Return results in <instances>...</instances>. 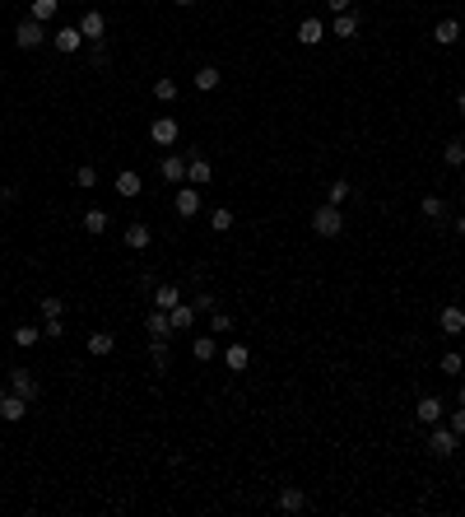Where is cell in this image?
Wrapping results in <instances>:
<instances>
[{"mask_svg":"<svg viewBox=\"0 0 465 517\" xmlns=\"http://www.w3.org/2000/svg\"><path fill=\"white\" fill-rule=\"evenodd\" d=\"M354 33H358V14H354V10L335 14V23H331V37H354Z\"/></svg>","mask_w":465,"mask_h":517,"instance_id":"obj_24","label":"cell"},{"mask_svg":"<svg viewBox=\"0 0 465 517\" xmlns=\"http://www.w3.org/2000/svg\"><path fill=\"white\" fill-rule=\"evenodd\" d=\"M302 508H307V489L284 484V489H279V513H302Z\"/></svg>","mask_w":465,"mask_h":517,"instance_id":"obj_13","label":"cell"},{"mask_svg":"<svg viewBox=\"0 0 465 517\" xmlns=\"http://www.w3.org/2000/svg\"><path fill=\"white\" fill-rule=\"evenodd\" d=\"M419 210H423V219H442V214H447V201H442V196H423Z\"/></svg>","mask_w":465,"mask_h":517,"instance_id":"obj_34","label":"cell"},{"mask_svg":"<svg viewBox=\"0 0 465 517\" xmlns=\"http://www.w3.org/2000/svg\"><path fill=\"white\" fill-rule=\"evenodd\" d=\"M167 317H172V331H191V326H196V303H187V298H182Z\"/></svg>","mask_w":465,"mask_h":517,"instance_id":"obj_22","label":"cell"},{"mask_svg":"<svg viewBox=\"0 0 465 517\" xmlns=\"http://www.w3.org/2000/svg\"><path fill=\"white\" fill-rule=\"evenodd\" d=\"M437 326H442V331H447V336H461V331H465V313H461V308H442V313H437Z\"/></svg>","mask_w":465,"mask_h":517,"instance_id":"obj_21","label":"cell"},{"mask_svg":"<svg viewBox=\"0 0 465 517\" xmlns=\"http://www.w3.org/2000/svg\"><path fill=\"white\" fill-rule=\"evenodd\" d=\"M37 313L42 317H61L66 313V298H52V294H47V298H37Z\"/></svg>","mask_w":465,"mask_h":517,"instance_id":"obj_37","label":"cell"},{"mask_svg":"<svg viewBox=\"0 0 465 517\" xmlns=\"http://www.w3.org/2000/svg\"><path fill=\"white\" fill-rule=\"evenodd\" d=\"M177 135H182L177 117H154V122H149V140H154L158 149H172V145H177Z\"/></svg>","mask_w":465,"mask_h":517,"instance_id":"obj_4","label":"cell"},{"mask_svg":"<svg viewBox=\"0 0 465 517\" xmlns=\"http://www.w3.org/2000/svg\"><path fill=\"white\" fill-rule=\"evenodd\" d=\"M210 178H214V163H210V158H200V154H191L187 158V182H191V187H210Z\"/></svg>","mask_w":465,"mask_h":517,"instance_id":"obj_9","label":"cell"},{"mask_svg":"<svg viewBox=\"0 0 465 517\" xmlns=\"http://www.w3.org/2000/svg\"><path fill=\"white\" fill-rule=\"evenodd\" d=\"M154 98L158 103H177V79H172V75H158L154 79Z\"/></svg>","mask_w":465,"mask_h":517,"instance_id":"obj_27","label":"cell"},{"mask_svg":"<svg viewBox=\"0 0 465 517\" xmlns=\"http://www.w3.org/2000/svg\"><path fill=\"white\" fill-rule=\"evenodd\" d=\"M107 224H112V219H107V210H84V233H93V238H98V233H107Z\"/></svg>","mask_w":465,"mask_h":517,"instance_id":"obj_28","label":"cell"},{"mask_svg":"<svg viewBox=\"0 0 465 517\" xmlns=\"http://www.w3.org/2000/svg\"><path fill=\"white\" fill-rule=\"evenodd\" d=\"M447 424H452L456 434H461V438H465V405H461V410H452V415H447Z\"/></svg>","mask_w":465,"mask_h":517,"instance_id":"obj_42","label":"cell"},{"mask_svg":"<svg viewBox=\"0 0 465 517\" xmlns=\"http://www.w3.org/2000/svg\"><path fill=\"white\" fill-rule=\"evenodd\" d=\"M149 359H154L158 373H167V364H172V354H167V340H149Z\"/></svg>","mask_w":465,"mask_h":517,"instance_id":"obj_30","label":"cell"},{"mask_svg":"<svg viewBox=\"0 0 465 517\" xmlns=\"http://www.w3.org/2000/svg\"><path fill=\"white\" fill-rule=\"evenodd\" d=\"M419 424L423 429H432V424H442V415H447V405H442V396H419Z\"/></svg>","mask_w":465,"mask_h":517,"instance_id":"obj_8","label":"cell"},{"mask_svg":"<svg viewBox=\"0 0 465 517\" xmlns=\"http://www.w3.org/2000/svg\"><path fill=\"white\" fill-rule=\"evenodd\" d=\"M200 205H205V201H200V187H191V182H187V187H177V196H172V210H177L182 219H196Z\"/></svg>","mask_w":465,"mask_h":517,"instance_id":"obj_5","label":"cell"},{"mask_svg":"<svg viewBox=\"0 0 465 517\" xmlns=\"http://www.w3.org/2000/svg\"><path fill=\"white\" fill-rule=\"evenodd\" d=\"M456 448H461V434H456L452 424H432V434H428V452L432 457H452Z\"/></svg>","mask_w":465,"mask_h":517,"instance_id":"obj_3","label":"cell"},{"mask_svg":"<svg viewBox=\"0 0 465 517\" xmlns=\"http://www.w3.org/2000/svg\"><path fill=\"white\" fill-rule=\"evenodd\" d=\"M117 192H122L126 201H135V196L144 192V182H140V173H135V168H122V173H117Z\"/></svg>","mask_w":465,"mask_h":517,"instance_id":"obj_20","label":"cell"},{"mask_svg":"<svg viewBox=\"0 0 465 517\" xmlns=\"http://www.w3.org/2000/svg\"><path fill=\"white\" fill-rule=\"evenodd\" d=\"M191 303H196V313H214V308H219V298H214V294H196Z\"/></svg>","mask_w":465,"mask_h":517,"instance_id":"obj_40","label":"cell"},{"mask_svg":"<svg viewBox=\"0 0 465 517\" xmlns=\"http://www.w3.org/2000/svg\"><path fill=\"white\" fill-rule=\"evenodd\" d=\"M28 405H33V401H23L19 392H10V396H5V405H0V419H10V424H19V419L28 415Z\"/></svg>","mask_w":465,"mask_h":517,"instance_id":"obj_17","label":"cell"},{"mask_svg":"<svg viewBox=\"0 0 465 517\" xmlns=\"http://www.w3.org/2000/svg\"><path fill=\"white\" fill-rule=\"evenodd\" d=\"M210 228H214V233H232V210H228V205L210 210Z\"/></svg>","mask_w":465,"mask_h":517,"instance_id":"obj_31","label":"cell"},{"mask_svg":"<svg viewBox=\"0 0 465 517\" xmlns=\"http://www.w3.org/2000/svg\"><path fill=\"white\" fill-rule=\"evenodd\" d=\"M461 368H465V359L456 354V349H447V354H442V373H452V378H456Z\"/></svg>","mask_w":465,"mask_h":517,"instance_id":"obj_39","label":"cell"},{"mask_svg":"<svg viewBox=\"0 0 465 517\" xmlns=\"http://www.w3.org/2000/svg\"><path fill=\"white\" fill-rule=\"evenodd\" d=\"M456 401H461V405H465V387H461V396H456Z\"/></svg>","mask_w":465,"mask_h":517,"instance_id":"obj_48","label":"cell"},{"mask_svg":"<svg viewBox=\"0 0 465 517\" xmlns=\"http://www.w3.org/2000/svg\"><path fill=\"white\" fill-rule=\"evenodd\" d=\"M326 10H331V14H344V10H349V0H326Z\"/></svg>","mask_w":465,"mask_h":517,"instance_id":"obj_43","label":"cell"},{"mask_svg":"<svg viewBox=\"0 0 465 517\" xmlns=\"http://www.w3.org/2000/svg\"><path fill=\"white\" fill-rule=\"evenodd\" d=\"M219 79H223V75H219L214 66H200V70H196V89H200V93H214V89H219Z\"/></svg>","mask_w":465,"mask_h":517,"instance_id":"obj_29","label":"cell"},{"mask_svg":"<svg viewBox=\"0 0 465 517\" xmlns=\"http://www.w3.org/2000/svg\"><path fill=\"white\" fill-rule=\"evenodd\" d=\"M172 5H196V0H172Z\"/></svg>","mask_w":465,"mask_h":517,"instance_id":"obj_47","label":"cell"},{"mask_svg":"<svg viewBox=\"0 0 465 517\" xmlns=\"http://www.w3.org/2000/svg\"><path fill=\"white\" fill-rule=\"evenodd\" d=\"M298 42H302V47H317V42H326V23L317 19V14H307V19L298 23Z\"/></svg>","mask_w":465,"mask_h":517,"instance_id":"obj_12","label":"cell"},{"mask_svg":"<svg viewBox=\"0 0 465 517\" xmlns=\"http://www.w3.org/2000/svg\"><path fill=\"white\" fill-rule=\"evenodd\" d=\"M37 340H42V331H37V326H14V345H19V349H33Z\"/></svg>","mask_w":465,"mask_h":517,"instance_id":"obj_32","label":"cell"},{"mask_svg":"<svg viewBox=\"0 0 465 517\" xmlns=\"http://www.w3.org/2000/svg\"><path fill=\"white\" fill-rule=\"evenodd\" d=\"M442 163H447V168H461V163H465V145H461V140H452V145L442 149Z\"/></svg>","mask_w":465,"mask_h":517,"instance_id":"obj_36","label":"cell"},{"mask_svg":"<svg viewBox=\"0 0 465 517\" xmlns=\"http://www.w3.org/2000/svg\"><path fill=\"white\" fill-rule=\"evenodd\" d=\"M210 331H214V336H228V331H232V313L214 308V313H210Z\"/></svg>","mask_w":465,"mask_h":517,"instance_id":"obj_35","label":"cell"},{"mask_svg":"<svg viewBox=\"0 0 465 517\" xmlns=\"http://www.w3.org/2000/svg\"><path fill=\"white\" fill-rule=\"evenodd\" d=\"M191 354H196V364H210L219 354V345H214V336H196L191 340Z\"/></svg>","mask_w":465,"mask_h":517,"instance_id":"obj_25","label":"cell"},{"mask_svg":"<svg viewBox=\"0 0 465 517\" xmlns=\"http://www.w3.org/2000/svg\"><path fill=\"white\" fill-rule=\"evenodd\" d=\"M0 201H5V196H0Z\"/></svg>","mask_w":465,"mask_h":517,"instance_id":"obj_49","label":"cell"},{"mask_svg":"<svg viewBox=\"0 0 465 517\" xmlns=\"http://www.w3.org/2000/svg\"><path fill=\"white\" fill-rule=\"evenodd\" d=\"M149 243H154V228L149 224H126V248L131 252H144Z\"/></svg>","mask_w":465,"mask_h":517,"instance_id":"obj_18","label":"cell"},{"mask_svg":"<svg viewBox=\"0 0 465 517\" xmlns=\"http://www.w3.org/2000/svg\"><path fill=\"white\" fill-rule=\"evenodd\" d=\"M84 349H89L93 359H107L112 349H117V336H112V331H93V336L84 340Z\"/></svg>","mask_w":465,"mask_h":517,"instance_id":"obj_15","label":"cell"},{"mask_svg":"<svg viewBox=\"0 0 465 517\" xmlns=\"http://www.w3.org/2000/svg\"><path fill=\"white\" fill-rule=\"evenodd\" d=\"M42 42H47V23H37V19H19V23H14V47L37 52Z\"/></svg>","mask_w":465,"mask_h":517,"instance_id":"obj_2","label":"cell"},{"mask_svg":"<svg viewBox=\"0 0 465 517\" xmlns=\"http://www.w3.org/2000/svg\"><path fill=\"white\" fill-rule=\"evenodd\" d=\"M307 224H312V233H317V238H340L344 233V210H340V205H317Z\"/></svg>","mask_w":465,"mask_h":517,"instance_id":"obj_1","label":"cell"},{"mask_svg":"<svg viewBox=\"0 0 465 517\" xmlns=\"http://www.w3.org/2000/svg\"><path fill=\"white\" fill-rule=\"evenodd\" d=\"M52 47L61 57H75L79 47H84V33H79V23H66V28H56L52 33Z\"/></svg>","mask_w":465,"mask_h":517,"instance_id":"obj_6","label":"cell"},{"mask_svg":"<svg viewBox=\"0 0 465 517\" xmlns=\"http://www.w3.org/2000/svg\"><path fill=\"white\" fill-rule=\"evenodd\" d=\"M247 364H252V349L247 345H228L223 349V368L228 373H247Z\"/></svg>","mask_w":465,"mask_h":517,"instance_id":"obj_19","label":"cell"},{"mask_svg":"<svg viewBox=\"0 0 465 517\" xmlns=\"http://www.w3.org/2000/svg\"><path fill=\"white\" fill-rule=\"evenodd\" d=\"M56 10H61V0H33V5H28V19L47 23V19H56Z\"/></svg>","mask_w":465,"mask_h":517,"instance_id":"obj_26","label":"cell"},{"mask_svg":"<svg viewBox=\"0 0 465 517\" xmlns=\"http://www.w3.org/2000/svg\"><path fill=\"white\" fill-rule=\"evenodd\" d=\"M5 396H10V392H5V383H0V405H5Z\"/></svg>","mask_w":465,"mask_h":517,"instance_id":"obj_46","label":"cell"},{"mask_svg":"<svg viewBox=\"0 0 465 517\" xmlns=\"http://www.w3.org/2000/svg\"><path fill=\"white\" fill-rule=\"evenodd\" d=\"M182 303V289L177 284H158L154 289V308H163V313H172V308Z\"/></svg>","mask_w":465,"mask_h":517,"instance_id":"obj_23","label":"cell"},{"mask_svg":"<svg viewBox=\"0 0 465 517\" xmlns=\"http://www.w3.org/2000/svg\"><path fill=\"white\" fill-rule=\"evenodd\" d=\"M456 233H461V238H465V214H461V219H456Z\"/></svg>","mask_w":465,"mask_h":517,"instance_id":"obj_45","label":"cell"},{"mask_svg":"<svg viewBox=\"0 0 465 517\" xmlns=\"http://www.w3.org/2000/svg\"><path fill=\"white\" fill-rule=\"evenodd\" d=\"M93 182H98V173H93V168H89V163H84V168H79V173H75V187H84V192H89Z\"/></svg>","mask_w":465,"mask_h":517,"instance_id":"obj_41","label":"cell"},{"mask_svg":"<svg viewBox=\"0 0 465 517\" xmlns=\"http://www.w3.org/2000/svg\"><path fill=\"white\" fill-rule=\"evenodd\" d=\"M10 392H19L23 401H37V392H42V383L33 378V368H10Z\"/></svg>","mask_w":465,"mask_h":517,"instance_id":"obj_7","label":"cell"},{"mask_svg":"<svg viewBox=\"0 0 465 517\" xmlns=\"http://www.w3.org/2000/svg\"><path fill=\"white\" fill-rule=\"evenodd\" d=\"M42 336L47 340H61V336H66V322H61V317H42Z\"/></svg>","mask_w":465,"mask_h":517,"instance_id":"obj_38","label":"cell"},{"mask_svg":"<svg viewBox=\"0 0 465 517\" xmlns=\"http://www.w3.org/2000/svg\"><path fill=\"white\" fill-rule=\"evenodd\" d=\"M158 173H163V182H172V187H177V182H187V158H182V154H167L163 163H158Z\"/></svg>","mask_w":465,"mask_h":517,"instance_id":"obj_16","label":"cell"},{"mask_svg":"<svg viewBox=\"0 0 465 517\" xmlns=\"http://www.w3.org/2000/svg\"><path fill=\"white\" fill-rule=\"evenodd\" d=\"M79 33H84V42H102V33H107V19H102L98 10H84V19H79Z\"/></svg>","mask_w":465,"mask_h":517,"instance_id":"obj_10","label":"cell"},{"mask_svg":"<svg viewBox=\"0 0 465 517\" xmlns=\"http://www.w3.org/2000/svg\"><path fill=\"white\" fill-rule=\"evenodd\" d=\"M144 331H149L154 340H167V336H172V317H167L163 308H154V313L144 317Z\"/></svg>","mask_w":465,"mask_h":517,"instance_id":"obj_14","label":"cell"},{"mask_svg":"<svg viewBox=\"0 0 465 517\" xmlns=\"http://www.w3.org/2000/svg\"><path fill=\"white\" fill-rule=\"evenodd\" d=\"M456 108H461V112H465V89H461V93H456Z\"/></svg>","mask_w":465,"mask_h":517,"instance_id":"obj_44","label":"cell"},{"mask_svg":"<svg viewBox=\"0 0 465 517\" xmlns=\"http://www.w3.org/2000/svg\"><path fill=\"white\" fill-rule=\"evenodd\" d=\"M432 42H437V47H456V42H461V19H452V14H447V19H437Z\"/></svg>","mask_w":465,"mask_h":517,"instance_id":"obj_11","label":"cell"},{"mask_svg":"<svg viewBox=\"0 0 465 517\" xmlns=\"http://www.w3.org/2000/svg\"><path fill=\"white\" fill-rule=\"evenodd\" d=\"M349 192H354L349 182H331V187H326V205H340V210H344V201H349Z\"/></svg>","mask_w":465,"mask_h":517,"instance_id":"obj_33","label":"cell"}]
</instances>
